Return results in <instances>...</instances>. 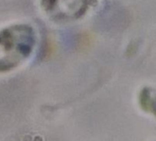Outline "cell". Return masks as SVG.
<instances>
[{
  "instance_id": "obj_1",
  "label": "cell",
  "mask_w": 156,
  "mask_h": 141,
  "mask_svg": "<svg viewBox=\"0 0 156 141\" xmlns=\"http://www.w3.org/2000/svg\"><path fill=\"white\" fill-rule=\"evenodd\" d=\"M36 33L25 24L9 26L0 31V72H8L31 55L36 45Z\"/></svg>"
},
{
  "instance_id": "obj_2",
  "label": "cell",
  "mask_w": 156,
  "mask_h": 141,
  "mask_svg": "<svg viewBox=\"0 0 156 141\" xmlns=\"http://www.w3.org/2000/svg\"><path fill=\"white\" fill-rule=\"evenodd\" d=\"M90 5V0H42L44 9L54 18L70 20L82 16Z\"/></svg>"
}]
</instances>
